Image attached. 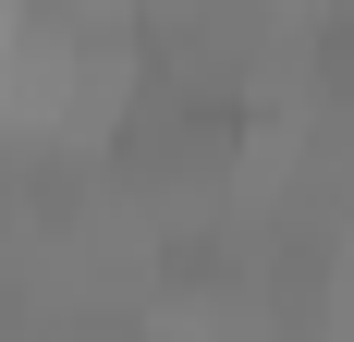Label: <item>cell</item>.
<instances>
[{"mask_svg": "<svg viewBox=\"0 0 354 342\" xmlns=\"http://www.w3.org/2000/svg\"><path fill=\"white\" fill-rule=\"evenodd\" d=\"M318 342H354V244H342V269H330V306H318Z\"/></svg>", "mask_w": 354, "mask_h": 342, "instance_id": "2", "label": "cell"}, {"mask_svg": "<svg viewBox=\"0 0 354 342\" xmlns=\"http://www.w3.org/2000/svg\"><path fill=\"white\" fill-rule=\"evenodd\" d=\"M122 98H135V62H122V37L98 25V37H86V62H73V98H62V135H49V147H98Z\"/></svg>", "mask_w": 354, "mask_h": 342, "instance_id": "1", "label": "cell"}]
</instances>
